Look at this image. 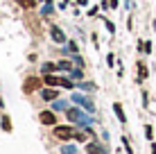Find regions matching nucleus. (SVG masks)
Masks as SVG:
<instances>
[{
	"label": "nucleus",
	"mask_w": 156,
	"mask_h": 154,
	"mask_svg": "<svg viewBox=\"0 0 156 154\" xmlns=\"http://www.w3.org/2000/svg\"><path fill=\"white\" fill-rule=\"evenodd\" d=\"M43 82H45V86H63V88H73V82L66 77H57V75H45L43 77Z\"/></svg>",
	"instance_id": "1"
},
{
	"label": "nucleus",
	"mask_w": 156,
	"mask_h": 154,
	"mask_svg": "<svg viewBox=\"0 0 156 154\" xmlns=\"http://www.w3.org/2000/svg\"><path fill=\"white\" fill-rule=\"evenodd\" d=\"M55 136H57V138H61V141H70L75 136V129L70 125H57L55 127Z\"/></svg>",
	"instance_id": "2"
},
{
	"label": "nucleus",
	"mask_w": 156,
	"mask_h": 154,
	"mask_svg": "<svg viewBox=\"0 0 156 154\" xmlns=\"http://www.w3.org/2000/svg\"><path fill=\"white\" fill-rule=\"evenodd\" d=\"M50 36L57 41V43H63V41H66V34H63V32L59 30V27H55V25L50 27Z\"/></svg>",
	"instance_id": "3"
},
{
	"label": "nucleus",
	"mask_w": 156,
	"mask_h": 154,
	"mask_svg": "<svg viewBox=\"0 0 156 154\" xmlns=\"http://www.w3.org/2000/svg\"><path fill=\"white\" fill-rule=\"evenodd\" d=\"M41 123L43 125H57V118H55L52 111H43V113H41Z\"/></svg>",
	"instance_id": "4"
},
{
	"label": "nucleus",
	"mask_w": 156,
	"mask_h": 154,
	"mask_svg": "<svg viewBox=\"0 0 156 154\" xmlns=\"http://www.w3.org/2000/svg\"><path fill=\"white\" fill-rule=\"evenodd\" d=\"M57 91H55V88H43V91H41V98L43 100H48V102H50V100H57Z\"/></svg>",
	"instance_id": "5"
},
{
	"label": "nucleus",
	"mask_w": 156,
	"mask_h": 154,
	"mask_svg": "<svg viewBox=\"0 0 156 154\" xmlns=\"http://www.w3.org/2000/svg\"><path fill=\"white\" fill-rule=\"evenodd\" d=\"M39 84H41V79H36V77H32V79H27V82H25V86H23V88H25V91H27V93H30V91H34V88H36V86H39Z\"/></svg>",
	"instance_id": "6"
},
{
	"label": "nucleus",
	"mask_w": 156,
	"mask_h": 154,
	"mask_svg": "<svg viewBox=\"0 0 156 154\" xmlns=\"http://www.w3.org/2000/svg\"><path fill=\"white\" fill-rule=\"evenodd\" d=\"M88 152H90V154H104V147H102L100 143H90V145H88Z\"/></svg>",
	"instance_id": "7"
},
{
	"label": "nucleus",
	"mask_w": 156,
	"mask_h": 154,
	"mask_svg": "<svg viewBox=\"0 0 156 154\" xmlns=\"http://www.w3.org/2000/svg\"><path fill=\"white\" fill-rule=\"evenodd\" d=\"M143 79H147V68H145V63H138V82H143Z\"/></svg>",
	"instance_id": "8"
},
{
	"label": "nucleus",
	"mask_w": 156,
	"mask_h": 154,
	"mask_svg": "<svg viewBox=\"0 0 156 154\" xmlns=\"http://www.w3.org/2000/svg\"><path fill=\"white\" fill-rule=\"evenodd\" d=\"M113 111L118 113V118H120V123H125V120H127V118H125V113H122V104H120V102H115V104H113Z\"/></svg>",
	"instance_id": "9"
},
{
	"label": "nucleus",
	"mask_w": 156,
	"mask_h": 154,
	"mask_svg": "<svg viewBox=\"0 0 156 154\" xmlns=\"http://www.w3.org/2000/svg\"><path fill=\"white\" fill-rule=\"evenodd\" d=\"M68 118H70V120H82V111H79V109H70V111H68Z\"/></svg>",
	"instance_id": "10"
},
{
	"label": "nucleus",
	"mask_w": 156,
	"mask_h": 154,
	"mask_svg": "<svg viewBox=\"0 0 156 154\" xmlns=\"http://www.w3.org/2000/svg\"><path fill=\"white\" fill-rule=\"evenodd\" d=\"M59 66H55V63H43V75H50L52 70H57Z\"/></svg>",
	"instance_id": "11"
},
{
	"label": "nucleus",
	"mask_w": 156,
	"mask_h": 154,
	"mask_svg": "<svg viewBox=\"0 0 156 154\" xmlns=\"http://www.w3.org/2000/svg\"><path fill=\"white\" fill-rule=\"evenodd\" d=\"M2 129L5 131H12V120H9L7 116H2Z\"/></svg>",
	"instance_id": "12"
},
{
	"label": "nucleus",
	"mask_w": 156,
	"mask_h": 154,
	"mask_svg": "<svg viewBox=\"0 0 156 154\" xmlns=\"http://www.w3.org/2000/svg\"><path fill=\"white\" fill-rule=\"evenodd\" d=\"M57 66L61 68V70H73V63H70V61H59Z\"/></svg>",
	"instance_id": "13"
},
{
	"label": "nucleus",
	"mask_w": 156,
	"mask_h": 154,
	"mask_svg": "<svg viewBox=\"0 0 156 154\" xmlns=\"http://www.w3.org/2000/svg\"><path fill=\"white\" fill-rule=\"evenodd\" d=\"M20 5H23L25 9H32V7H36V0H23Z\"/></svg>",
	"instance_id": "14"
},
{
	"label": "nucleus",
	"mask_w": 156,
	"mask_h": 154,
	"mask_svg": "<svg viewBox=\"0 0 156 154\" xmlns=\"http://www.w3.org/2000/svg\"><path fill=\"white\" fill-rule=\"evenodd\" d=\"M75 138H77V141H86V134H84V131H75Z\"/></svg>",
	"instance_id": "15"
},
{
	"label": "nucleus",
	"mask_w": 156,
	"mask_h": 154,
	"mask_svg": "<svg viewBox=\"0 0 156 154\" xmlns=\"http://www.w3.org/2000/svg\"><path fill=\"white\" fill-rule=\"evenodd\" d=\"M61 152H63V154H75V147H70V145H68V147H63Z\"/></svg>",
	"instance_id": "16"
},
{
	"label": "nucleus",
	"mask_w": 156,
	"mask_h": 154,
	"mask_svg": "<svg viewBox=\"0 0 156 154\" xmlns=\"http://www.w3.org/2000/svg\"><path fill=\"white\" fill-rule=\"evenodd\" d=\"M145 134H147V138H152V125H145Z\"/></svg>",
	"instance_id": "17"
},
{
	"label": "nucleus",
	"mask_w": 156,
	"mask_h": 154,
	"mask_svg": "<svg viewBox=\"0 0 156 154\" xmlns=\"http://www.w3.org/2000/svg\"><path fill=\"white\" fill-rule=\"evenodd\" d=\"M111 7H118V0H111Z\"/></svg>",
	"instance_id": "18"
},
{
	"label": "nucleus",
	"mask_w": 156,
	"mask_h": 154,
	"mask_svg": "<svg viewBox=\"0 0 156 154\" xmlns=\"http://www.w3.org/2000/svg\"><path fill=\"white\" fill-rule=\"evenodd\" d=\"M18 2H23V0H18Z\"/></svg>",
	"instance_id": "19"
}]
</instances>
